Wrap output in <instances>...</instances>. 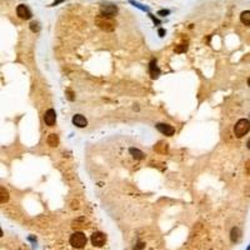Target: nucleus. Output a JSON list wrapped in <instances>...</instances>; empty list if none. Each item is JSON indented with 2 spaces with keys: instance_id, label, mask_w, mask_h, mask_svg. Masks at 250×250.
Here are the masks:
<instances>
[{
  "instance_id": "nucleus-1",
  "label": "nucleus",
  "mask_w": 250,
  "mask_h": 250,
  "mask_svg": "<svg viewBox=\"0 0 250 250\" xmlns=\"http://www.w3.org/2000/svg\"><path fill=\"white\" fill-rule=\"evenodd\" d=\"M95 24L104 31H113L115 29V26H116V21L113 18L103 15V14H99L95 18Z\"/></svg>"
},
{
  "instance_id": "nucleus-2",
  "label": "nucleus",
  "mask_w": 250,
  "mask_h": 250,
  "mask_svg": "<svg viewBox=\"0 0 250 250\" xmlns=\"http://www.w3.org/2000/svg\"><path fill=\"white\" fill-rule=\"evenodd\" d=\"M250 130V121L246 119H240L234 127V134L236 138H241Z\"/></svg>"
},
{
  "instance_id": "nucleus-3",
  "label": "nucleus",
  "mask_w": 250,
  "mask_h": 250,
  "mask_svg": "<svg viewBox=\"0 0 250 250\" xmlns=\"http://www.w3.org/2000/svg\"><path fill=\"white\" fill-rule=\"evenodd\" d=\"M70 244L75 249H83L86 245V236L83 233H75L70 238Z\"/></svg>"
},
{
  "instance_id": "nucleus-4",
  "label": "nucleus",
  "mask_w": 250,
  "mask_h": 250,
  "mask_svg": "<svg viewBox=\"0 0 250 250\" xmlns=\"http://www.w3.org/2000/svg\"><path fill=\"white\" fill-rule=\"evenodd\" d=\"M116 13H118V8L114 4H103L100 6V14H103V15L114 18L116 15Z\"/></svg>"
},
{
  "instance_id": "nucleus-5",
  "label": "nucleus",
  "mask_w": 250,
  "mask_h": 250,
  "mask_svg": "<svg viewBox=\"0 0 250 250\" xmlns=\"http://www.w3.org/2000/svg\"><path fill=\"white\" fill-rule=\"evenodd\" d=\"M91 243H93V245L94 246H103V245H105V243H106V236L103 234V233H100V231H97V233H94L93 235H91Z\"/></svg>"
},
{
  "instance_id": "nucleus-6",
  "label": "nucleus",
  "mask_w": 250,
  "mask_h": 250,
  "mask_svg": "<svg viewBox=\"0 0 250 250\" xmlns=\"http://www.w3.org/2000/svg\"><path fill=\"white\" fill-rule=\"evenodd\" d=\"M16 14H18L19 18L25 19V20H28V19L31 18V11L29 10L28 6H25V5H23V4H20V5L16 8Z\"/></svg>"
},
{
  "instance_id": "nucleus-7",
  "label": "nucleus",
  "mask_w": 250,
  "mask_h": 250,
  "mask_svg": "<svg viewBox=\"0 0 250 250\" xmlns=\"http://www.w3.org/2000/svg\"><path fill=\"white\" fill-rule=\"evenodd\" d=\"M156 129H158L160 133L168 135V136H171L174 133H175V129L171 127V125H168V124H162L159 123L158 125H156Z\"/></svg>"
},
{
  "instance_id": "nucleus-8",
  "label": "nucleus",
  "mask_w": 250,
  "mask_h": 250,
  "mask_svg": "<svg viewBox=\"0 0 250 250\" xmlns=\"http://www.w3.org/2000/svg\"><path fill=\"white\" fill-rule=\"evenodd\" d=\"M44 120H45V124L49 125V127H53L55 124V120H56V113L54 109H49L46 110L45 115H44Z\"/></svg>"
},
{
  "instance_id": "nucleus-9",
  "label": "nucleus",
  "mask_w": 250,
  "mask_h": 250,
  "mask_svg": "<svg viewBox=\"0 0 250 250\" xmlns=\"http://www.w3.org/2000/svg\"><path fill=\"white\" fill-rule=\"evenodd\" d=\"M73 124L76 125V127H79V128H85L86 125H88V120H86L83 115L76 114V115H74V118H73Z\"/></svg>"
},
{
  "instance_id": "nucleus-10",
  "label": "nucleus",
  "mask_w": 250,
  "mask_h": 250,
  "mask_svg": "<svg viewBox=\"0 0 250 250\" xmlns=\"http://www.w3.org/2000/svg\"><path fill=\"white\" fill-rule=\"evenodd\" d=\"M240 21L246 25V26H250V10H245L240 14Z\"/></svg>"
},
{
  "instance_id": "nucleus-11",
  "label": "nucleus",
  "mask_w": 250,
  "mask_h": 250,
  "mask_svg": "<svg viewBox=\"0 0 250 250\" xmlns=\"http://www.w3.org/2000/svg\"><path fill=\"white\" fill-rule=\"evenodd\" d=\"M48 145H50V146H53V148H55V146H58L59 145V138H58V135L56 134H50L49 136H48Z\"/></svg>"
},
{
  "instance_id": "nucleus-12",
  "label": "nucleus",
  "mask_w": 250,
  "mask_h": 250,
  "mask_svg": "<svg viewBox=\"0 0 250 250\" xmlns=\"http://www.w3.org/2000/svg\"><path fill=\"white\" fill-rule=\"evenodd\" d=\"M155 150L158 151V153H162V154H165V153H168V144L166 143H163V141H160L158 145H155Z\"/></svg>"
},
{
  "instance_id": "nucleus-13",
  "label": "nucleus",
  "mask_w": 250,
  "mask_h": 250,
  "mask_svg": "<svg viewBox=\"0 0 250 250\" xmlns=\"http://www.w3.org/2000/svg\"><path fill=\"white\" fill-rule=\"evenodd\" d=\"M150 73H151L153 78H156L159 75V70H158V68H156L155 61H151V64H150Z\"/></svg>"
},
{
  "instance_id": "nucleus-14",
  "label": "nucleus",
  "mask_w": 250,
  "mask_h": 250,
  "mask_svg": "<svg viewBox=\"0 0 250 250\" xmlns=\"http://www.w3.org/2000/svg\"><path fill=\"white\" fill-rule=\"evenodd\" d=\"M239 238H240V230H239V228H233V230H231V240L233 241H238Z\"/></svg>"
},
{
  "instance_id": "nucleus-15",
  "label": "nucleus",
  "mask_w": 250,
  "mask_h": 250,
  "mask_svg": "<svg viewBox=\"0 0 250 250\" xmlns=\"http://www.w3.org/2000/svg\"><path fill=\"white\" fill-rule=\"evenodd\" d=\"M130 153L133 154V156H134L135 159H143L144 158V153H141L138 149H130Z\"/></svg>"
},
{
  "instance_id": "nucleus-16",
  "label": "nucleus",
  "mask_w": 250,
  "mask_h": 250,
  "mask_svg": "<svg viewBox=\"0 0 250 250\" xmlns=\"http://www.w3.org/2000/svg\"><path fill=\"white\" fill-rule=\"evenodd\" d=\"M0 193H2V204H4L5 201H8V199H9V193L5 190V188H3L2 186V189H0Z\"/></svg>"
},
{
  "instance_id": "nucleus-17",
  "label": "nucleus",
  "mask_w": 250,
  "mask_h": 250,
  "mask_svg": "<svg viewBox=\"0 0 250 250\" xmlns=\"http://www.w3.org/2000/svg\"><path fill=\"white\" fill-rule=\"evenodd\" d=\"M30 29L33 30V31H38L39 30V24L38 23H31L30 24Z\"/></svg>"
},
{
  "instance_id": "nucleus-18",
  "label": "nucleus",
  "mask_w": 250,
  "mask_h": 250,
  "mask_svg": "<svg viewBox=\"0 0 250 250\" xmlns=\"http://www.w3.org/2000/svg\"><path fill=\"white\" fill-rule=\"evenodd\" d=\"M245 169H246V174H250V160L246 162V164H245Z\"/></svg>"
},
{
  "instance_id": "nucleus-19",
  "label": "nucleus",
  "mask_w": 250,
  "mask_h": 250,
  "mask_svg": "<svg viewBox=\"0 0 250 250\" xmlns=\"http://www.w3.org/2000/svg\"><path fill=\"white\" fill-rule=\"evenodd\" d=\"M158 14H159V15H162V16H165L166 14H169V10H160Z\"/></svg>"
},
{
  "instance_id": "nucleus-20",
  "label": "nucleus",
  "mask_w": 250,
  "mask_h": 250,
  "mask_svg": "<svg viewBox=\"0 0 250 250\" xmlns=\"http://www.w3.org/2000/svg\"><path fill=\"white\" fill-rule=\"evenodd\" d=\"M159 34L163 37V34H164V30H162V29H160V30H159Z\"/></svg>"
},
{
  "instance_id": "nucleus-21",
  "label": "nucleus",
  "mask_w": 250,
  "mask_h": 250,
  "mask_svg": "<svg viewBox=\"0 0 250 250\" xmlns=\"http://www.w3.org/2000/svg\"><path fill=\"white\" fill-rule=\"evenodd\" d=\"M248 148L250 149V139H249V141H248Z\"/></svg>"
},
{
  "instance_id": "nucleus-22",
  "label": "nucleus",
  "mask_w": 250,
  "mask_h": 250,
  "mask_svg": "<svg viewBox=\"0 0 250 250\" xmlns=\"http://www.w3.org/2000/svg\"><path fill=\"white\" fill-rule=\"evenodd\" d=\"M248 85H249V86H250V78H249V79H248Z\"/></svg>"
}]
</instances>
